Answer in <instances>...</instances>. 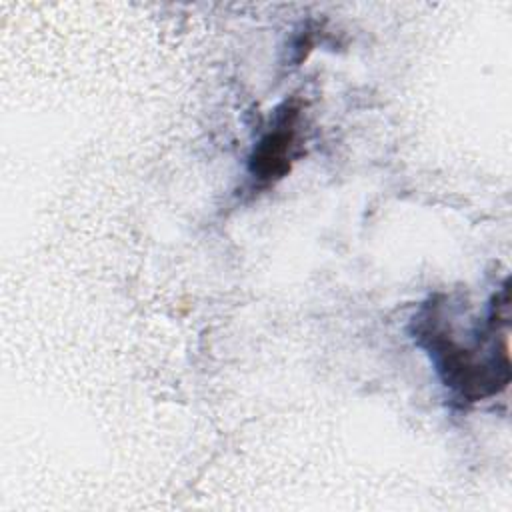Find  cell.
<instances>
[{"label":"cell","mask_w":512,"mask_h":512,"mask_svg":"<svg viewBox=\"0 0 512 512\" xmlns=\"http://www.w3.org/2000/svg\"><path fill=\"white\" fill-rule=\"evenodd\" d=\"M500 302V300H498ZM486 326L476 334L474 344L460 342L450 326L444 322L440 308L424 310L416 320V338L432 356L442 382L458 394L464 402H478L506 390L510 382L508 344L496 346V338L488 342V336L496 330L508 328L498 324L508 322V292L502 302L490 308Z\"/></svg>","instance_id":"1"},{"label":"cell","mask_w":512,"mask_h":512,"mask_svg":"<svg viewBox=\"0 0 512 512\" xmlns=\"http://www.w3.org/2000/svg\"><path fill=\"white\" fill-rule=\"evenodd\" d=\"M296 120L298 110L286 104V108L276 116L274 126L256 144L248 162V170L258 182H276L290 170L296 146Z\"/></svg>","instance_id":"2"}]
</instances>
